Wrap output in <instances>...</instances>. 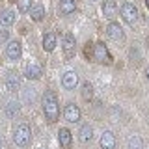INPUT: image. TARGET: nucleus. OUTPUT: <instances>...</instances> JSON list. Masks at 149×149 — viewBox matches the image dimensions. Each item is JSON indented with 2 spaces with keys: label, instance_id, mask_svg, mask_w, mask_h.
Wrapping results in <instances>:
<instances>
[{
  "label": "nucleus",
  "instance_id": "6e6552de",
  "mask_svg": "<svg viewBox=\"0 0 149 149\" xmlns=\"http://www.w3.org/2000/svg\"><path fill=\"white\" fill-rule=\"evenodd\" d=\"M4 82H6V90L9 93H15V91L21 90V77H19L17 71H8Z\"/></svg>",
  "mask_w": 149,
  "mask_h": 149
},
{
  "label": "nucleus",
  "instance_id": "6ab92c4d",
  "mask_svg": "<svg viewBox=\"0 0 149 149\" xmlns=\"http://www.w3.org/2000/svg\"><path fill=\"white\" fill-rule=\"evenodd\" d=\"M58 9H60L62 15H71L74 9H77V2H74V0H60Z\"/></svg>",
  "mask_w": 149,
  "mask_h": 149
},
{
  "label": "nucleus",
  "instance_id": "f257e3e1",
  "mask_svg": "<svg viewBox=\"0 0 149 149\" xmlns=\"http://www.w3.org/2000/svg\"><path fill=\"white\" fill-rule=\"evenodd\" d=\"M41 106H43L45 119L49 121V123L58 121V118H60V101H58V95H56L52 90H45L43 99H41Z\"/></svg>",
  "mask_w": 149,
  "mask_h": 149
},
{
  "label": "nucleus",
  "instance_id": "dca6fc26",
  "mask_svg": "<svg viewBox=\"0 0 149 149\" xmlns=\"http://www.w3.org/2000/svg\"><path fill=\"white\" fill-rule=\"evenodd\" d=\"M78 138H80L82 143H90L93 140V127L90 123H84L80 127V130H78Z\"/></svg>",
  "mask_w": 149,
  "mask_h": 149
},
{
  "label": "nucleus",
  "instance_id": "423d86ee",
  "mask_svg": "<svg viewBox=\"0 0 149 149\" xmlns=\"http://www.w3.org/2000/svg\"><path fill=\"white\" fill-rule=\"evenodd\" d=\"M121 17H123V21L127 22V24L132 26L134 22L138 21V9L134 6L132 2H123V6H121Z\"/></svg>",
  "mask_w": 149,
  "mask_h": 149
},
{
  "label": "nucleus",
  "instance_id": "1a4fd4ad",
  "mask_svg": "<svg viewBox=\"0 0 149 149\" xmlns=\"http://www.w3.org/2000/svg\"><path fill=\"white\" fill-rule=\"evenodd\" d=\"M63 118L69 121V123H78L80 121V108H78L74 102H67L63 108Z\"/></svg>",
  "mask_w": 149,
  "mask_h": 149
},
{
  "label": "nucleus",
  "instance_id": "393cba45",
  "mask_svg": "<svg viewBox=\"0 0 149 149\" xmlns=\"http://www.w3.org/2000/svg\"><path fill=\"white\" fill-rule=\"evenodd\" d=\"M9 39V32L8 30H0V45H4Z\"/></svg>",
  "mask_w": 149,
  "mask_h": 149
},
{
  "label": "nucleus",
  "instance_id": "7ed1b4c3",
  "mask_svg": "<svg viewBox=\"0 0 149 149\" xmlns=\"http://www.w3.org/2000/svg\"><path fill=\"white\" fill-rule=\"evenodd\" d=\"M22 74L28 78V80H39L41 74H43V65H41L37 60L30 58L22 67Z\"/></svg>",
  "mask_w": 149,
  "mask_h": 149
},
{
  "label": "nucleus",
  "instance_id": "412c9836",
  "mask_svg": "<svg viewBox=\"0 0 149 149\" xmlns=\"http://www.w3.org/2000/svg\"><path fill=\"white\" fill-rule=\"evenodd\" d=\"M80 91H82V99H84V101H91V99H93V86H91L88 80L82 82V90H80Z\"/></svg>",
  "mask_w": 149,
  "mask_h": 149
},
{
  "label": "nucleus",
  "instance_id": "f03ea898",
  "mask_svg": "<svg viewBox=\"0 0 149 149\" xmlns=\"http://www.w3.org/2000/svg\"><path fill=\"white\" fill-rule=\"evenodd\" d=\"M13 142L17 147H28L32 143V129L28 123H19L13 130Z\"/></svg>",
  "mask_w": 149,
  "mask_h": 149
},
{
  "label": "nucleus",
  "instance_id": "39448f33",
  "mask_svg": "<svg viewBox=\"0 0 149 149\" xmlns=\"http://www.w3.org/2000/svg\"><path fill=\"white\" fill-rule=\"evenodd\" d=\"M93 58L99 63H106V65L112 63V56H110L108 49H106V45L102 43V41H97V43L93 45Z\"/></svg>",
  "mask_w": 149,
  "mask_h": 149
},
{
  "label": "nucleus",
  "instance_id": "ddd939ff",
  "mask_svg": "<svg viewBox=\"0 0 149 149\" xmlns=\"http://www.w3.org/2000/svg\"><path fill=\"white\" fill-rule=\"evenodd\" d=\"M99 143H101L102 149H116V143H118V142H116V136H114L112 130H104V132L101 134Z\"/></svg>",
  "mask_w": 149,
  "mask_h": 149
},
{
  "label": "nucleus",
  "instance_id": "9d476101",
  "mask_svg": "<svg viewBox=\"0 0 149 149\" xmlns=\"http://www.w3.org/2000/svg\"><path fill=\"white\" fill-rule=\"evenodd\" d=\"M58 143L62 149H71V143H73V134L67 127H62L58 130Z\"/></svg>",
  "mask_w": 149,
  "mask_h": 149
},
{
  "label": "nucleus",
  "instance_id": "a878e982",
  "mask_svg": "<svg viewBox=\"0 0 149 149\" xmlns=\"http://www.w3.org/2000/svg\"><path fill=\"white\" fill-rule=\"evenodd\" d=\"M0 149H4V140H2V136H0Z\"/></svg>",
  "mask_w": 149,
  "mask_h": 149
},
{
  "label": "nucleus",
  "instance_id": "0eeeda50",
  "mask_svg": "<svg viewBox=\"0 0 149 149\" xmlns=\"http://www.w3.org/2000/svg\"><path fill=\"white\" fill-rule=\"evenodd\" d=\"M22 56V45L21 41H9V43L6 45V58L9 60V62H19Z\"/></svg>",
  "mask_w": 149,
  "mask_h": 149
},
{
  "label": "nucleus",
  "instance_id": "5701e85b",
  "mask_svg": "<svg viewBox=\"0 0 149 149\" xmlns=\"http://www.w3.org/2000/svg\"><path fill=\"white\" fill-rule=\"evenodd\" d=\"M142 147H143V143H142V138L140 136L134 134V136L129 138V149H142Z\"/></svg>",
  "mask_w": 149,
  "mask_h": 149
},
{
  "label": "nucleus",
  "instance_id": "f3484780",
  "mask_svg": "<svg viewBox=\"0 0 149 149\" xmlns=\"http://www.w3.org/2000/svg\"><path fill=\"white\" fill-rule=\"evenodd\" d=\"M15 21H17V15H15L13 9H4V11H0V24L2 26H11Z\"/></svg>",
  "mask_w": 149,
  "mask_h": 149
},
{
  "label": "nucleus",
  "instance_id": "4be33fe9",
  "mask_svg": "<svg viewBox=\"0 0 149 149\" xmlns=\"http://www.w3.org/2000/svg\"><path fill=\"white\" fill-rule=\"evenodd\" d=\"M15 2H17V9L21 13H28L34 6V0H15Z\"/></svg>",
  "mask_w": 149,
  "mask_h": 149
},
{
  "label": "nucleus",
  "instance_id": "2eb2a0df",
  "mask_svg": "<svg viewBox=\"0 0 149 149\" xmlns=\"http://www.w3.org/2000/svg\"><path fill=\"white\" fill-rule=\"evenodd\" d=\"M56 45H58V37H56V34L47 32V34L43 36V50L45 52H52V50L56 49Z\"/></svg>",
  "mask_w": 149,
  "mask_h": 149
},
{
  "label": "nucleus",
  "instance_id": "cd10ccee",
  "mask_svg": "<svg viewBox=\"0 0 149 149\" xmlns=\"http://www.w3.org/2000/svg\"><path fill=\"white\" fill-rule=\"evenodd\" d=\"M146 6H147V8H149V0H146Z\"/></svg>",
  "mask_w": 149,
  "mask_h": 149
},
{
  "label": "nucleus",
  "instance_id": "9b49d317",
  "mask_svg": "<svg viewBox=\"0 0 149 149\" xmlns=\"http://www.w3.org/2000/svg\"><path fill=\"white\" fill-rule=\"evenodd\" d=\"M106 36H108L110 39H114V41H123L125 39V32L118 22H110V24L106 26Z\"/></svg>",
  "mask_w": 149,
  "mask_h": 149
},
{
  "label": "nucleus",
  "instance_id": "aec40b11",
  "mask_svg": "<svg viewBox=\"0 0 149 149\" xmlns=\"http://www.w3.org/2000/svg\"><path fill=\"white\" fill-rule=\"evenodd\" d=\"M4 110H6V114L9 116V118H13V116L19 114V110H21V104H19L17 99H9L6 104H4Z\"/></svg>",
  "mask_w": 149,
  "mask_h": 149
},
{
  "label": "nucleus",
  "instance_id": "b1692460",
  "mask_svg": "<svg viewBox=\"0 0 149 149\" xmlns=\"http://www.w3.org/2000/svg\"><path fill=\"white\" fill-rule=\"evenodd\" d=\"M24 97L30 102H34V99H36V90H34V88H26V90H24Z\"/></svg>",
  "mask_w": 149,
  "mask_h": 149
},
{
  "label": "nucleus",
  "instance_id": "a211bd4d",
  "mask_svg": "<svg viewBox=\"0 0 149 149\" xmlns=\"http://www.w3.org/2000/svg\"><path fill=\"white\" fill-rule=\"evenodd\" d=\"M28 13H30V19H32L34 22H41V21L45 19V15H47V13H45V6H41V4L32 6V9H30Z\"/></svg>",
  "mask_w": 149,
  "mask_h": 149
},
{
  "label": "nucleus",
  "instance_id": "20e7f679",
  "mask_svg": "<svg viewBox=\"0 0 149 149\" xmlns=\"http://www.w3.org/2000/svg\"><path fill=\"white\" fill-rule=\"evenodd\" d=\"M62 49H63L65 60L74 58V54H77V39H74V36L71 34V32L63 34V37H62Z\"/></svg>",
  "mask_w": 149,
  "mask_h": 149
},
{
  "label": "nucleus",
  "instance_id": "f8f14e48",
  "mask_svg": "<svg viewBox=\"0 0 149 149\" xmlns=\"http://www.w3.org/2000/svg\"><path fill=\"white\" fill-rule=\"evenodd\" d=\"M77 84H78V74L74 73V71H65L63 73V77H62V86L65 88V90H74L77 88Z\"/></svg>",
  "mask_w": 149,
  "mask_h": 149
},
{
  "label": "nucleus",
  "instance_id": "4468645a",
  "mask_svg": "<svg viewBox=\"0 0 149 149\" xmlns=\"http://www.w3.org/2000/svg\"><path fill=\"white\" fill-rule=\"evenodd\" d=\"M102 15L106 19H110V21H114L118 17V6H116L114 0H104L102 2Z\"/></svg>",
  "mask_w": 149,
  "mask_h": 149
},
{
  "label": "nucleus",
  "instance_id": "bb28decb",
  "mask_svg": "<svg viewBox=\"0 0 149 149\" xmlns=\"http://www.w3.org/2000/svg\"><path fill=\"white\" fill-rule=\"evenodd\" d=\"M146 77H147V80H149V67L146 69Z\"/></svg>",
  "mask_w": 149,
  "mask_h": 149
},
{
  "label": "nucleus",
  "instance_id": "c85d7f7f",
  "mask_svg": "<svg viewBox=\"0 0 149 149\" xmlns=\"http://www.w3.org/2000/svg\"><path fill=\"white\" fill-rule=\"evenodd\" d=\"M93 2H95V0H93Z\"/></svg>",
  "mask_w": 149,
  "mask_h": 149
}]
</instances>
